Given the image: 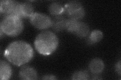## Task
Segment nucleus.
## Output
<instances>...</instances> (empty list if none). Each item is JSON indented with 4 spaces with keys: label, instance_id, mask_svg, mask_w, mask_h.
<instances>
[{
    "label": "nucleus",
    "instance_id": "f257e3e1",
    "mask_svg": "<svg viewBox=\"0 0 121 80\" xmlns=\"http://www.w3.org/2000/svg\"><path fill=\"white\" fill-rule=\"evenodd\" d=\"M4 55L11 63L21 66L31 60L34 52L29 44L23 41H15L8 46Z\"/></svg>",
    "mask_w": 121,
    "mask_h": 80
},
{
    "label": "nucleus",
    "instance_id": "f03ea898",
    "mask_svg": "<svg viewBox=\"0 0 121 80\" xmlns=\"http://www.w3.org/2000/svg\"><path fill=\"white\" fill-rule=\"evenodd\" d=\"M59 39L56 34L51 31H43L38 35L35 41V47L40 54L48 56L57 49Z\"/></svg>",
    "mask_w": 121,
    "mask_h": 80
},
{
    "label": "nucleus",
    "instance_id": "7ed1b4c3",
    "mask_svg": "<svg viewBox=\"0 0 121 80\" xmlns=\"http://www.w3.org/2000/svg\"><path fill=\"white\" fill-rule=\"evenodd\" d=\"M0 29L4 34L10 37H15L22 32L23 24L21 18L17 16H5L1 21Z\"/></svg>",
    "mask_w": 121,
    "mask_h": 80
},
{
    "label": "nucleus",
    "instance_id": "20e7f679",
    "mask_svg": "<svg viewBox=\"0 0 121 80\" xmlns=\"http://www.w3.org/2000/svg\"><path fill=\"white\" fill-rule=\"evenodd\" d=\"M65 12L70 19L79 20L85 16V10L78 1H73L68 2L64 6Z\"/></svg>",
    "mask_w": 121,
    "mask_h": 80
},
{
    "label": "nucleus",
    "instance_id": "39448f33",
    "mask_svg": "<svg viewBox=\"0 0 121 80\" xmlns=\"http://www.w3.org/2000/svg\"><path fill=\"white\" fill-rule=\"evenodd\" d=\"M31 25L39 30H45L51 27L52 19L43 13H35L30 18Z\"/></svg>",
    "mask_w": 121,
    "mask_h": 80
},
{
    "label": "nucleus",
    "instance_id": "423d86ee",
    "mask_svg": "<svg viewBox=\"0 0 121 80\" xmlns=\"http://www.w3.org/2000/svg\"><path fill=\"white\" fill-rule=\"evenodd\" d=\"M19 4L20 3L12 0H2L0 4V12L5 16L15 15L18 16Z\"/></svg>",
    "mask_w": 121,
    "mask_h": 80
},
{
    "label": "nucleus",
    "instance_id": "0eeeda50",
    "mask_svg": "<svg viewBox=\"0 0 121 80\" xmlns=\"http://www.w3.org/2000/svg\"><path fill=\"white\" fill-rule=\"evenodd\" d=\"M19 76L21 79L25 80H36L38 77L36 71L33 68L28 66H25L21 68Z\"/></svg>",
    "mask_w": 121,
    "mask_h": 80
},
{
    "label": "nucleus",
    "instance_id": "6e6552de",
    "mask_svg": "<svg viewBox=\"0 0 121 80\" xmlns=\"http://www.w3.org/2000/svg\"><path fill=\"white\" fill-rule=\"evenodd\" d=\"M34 13V8L29 3H20L18 8V16L22 18H30Z\"/></svg>",
    "mask_w": 121,
    "mask_h": 80
},
{
    "label": "nucleus",
    "instance_id": "1a4fd4ad",
    "mask_svg": "<svg viewBox=\"0 0 121 80\" xmlns=\"http://www.w3.org/2000/svg\"><path fill=\"white\" fill-rule=\"evenodd\" d=\"M67 19L65 17L59 15L55 16L53 19H52L51 27L55 31L60 32L66 29V25Z\"/></svg>",
    "mask_w": 121,
    "mask_h": 80
},
{
    "label": "nucleus",
    "instance_id": "9d476101",
    "mask_svg": "<svg viewBox=\"0 0 121 80\" xmlns=\"http://www.w3.org/2000/svg\"><path fill=\"white\" fill-rule=\"evenodd\" d=\"M89 68L90 72L94 75H99L103 72L104 64L103 60L99 58H94L91 61Z\"/></svg>",
    "mask_w": 121,
    "mask_h": 80
},
{
    "label": "nucleus",
    "instance_id": "9b49d317",
    "mask_svg": "<svg viewBox=\"0 0 121 80\" xmlns=\"http://www.w3.org/2000/svg\"><path fill=\"white\" fill-rule=\"evenodd\" d=\"M12 75V69L9 64L4 61L0 62V79L1 80L10 79Z\"/></svg>",
    "mask_w": 121,
    "mask_h": 80
},
{
    "label": "nucleus",
    "instance_id": "f8f14e48",
    "mask_svg": "<svg viewBox=\"0 0 121 80\" xmlns=\"http://www.w3.org/2000/svg\"><path fill=\"white\" fill-rule=\"evenodd\" d=\"M89 27L87 24L80 21L74 34L80 38H85L89 35Z\"/></svg>",
    "mask_w": 121,
    "mask_h": 80
},
{
    "label": "nucleus",
    "instance_id": "ddd939ff",
    "mask_svg": "<svg viewBox=\"0 0 121 80\" xmlns=\"http://www.w3.org/2000/svg\"><path fill=\"white\" fill-rule=\"evenodd\" d=\"M48 11L51 15L54 16H56L61 15L65 12V9L64 7H63L60 4L54 2L49 6Z\"/></svg>",
    "mask_w": 121,
    "mask_h": 80
},
{
    "label": "nucleus",
    "instance_id": "4468645a",
    "mask_svg": "<svg viewBox=\"0 0 121 80\" xmlns=\"http://www.w3.org/2000/svg\"><path fill=\"white\" fill-rule=\"evenodd\" d=\"M103 38V33L99 30H95L90 33L88 41L91 44H94L100 42Z\"/></svg>",
    "mask_w": 121,
    "mask_h": 80
},
{
    "label": "nucleus",
    "instance_id": "2eb2a0df",
    "mask_svg": "<svg viewBox=\"0 0 121 80\" xmlns=\"http://www.w3.org/2000/svg\"><path fill=\"white\" fill-rule=\"evenodd\" d=\"M79 22L80 21L78 20L70 18L68 19L66 25V29L69 32L74 34Z\"/></svg>",
    "mask_w": 121,
    "mask_h": 80
},
{
    "label": "nucleus",
    "instance_id": "dca6fc26",
    "mask_svg": "<svg viewBox=\"0 0 121 80\" xmlns=\"http://www.w3.org/2000/svg\"><path fill=\"white\" fill-rule=\"evenodd\" d=\"M89 78V75L87 71L81 70L75 72L72 76V79L77 80H88Z\"/></svg>",
    "mask_w": 121,
    "mask_h": 80
},
{
    "label": "nucleus",
    "instance_id": "f3484780",
    "mask_svg": "<svg viewBox=\"0 0 121 80\" xmlns=\"http://www.w3.org/2000/svg\"><path fill=\"white\" fill-rule=\"evenodd\" d=\"M43 80H56V76L53 75H51V74H48V75H45L43 76Z\"/></svg>",
    "mask_w": 121,
    "mask_h": 80
},
{
    "label": "nucleus",
    "instance_id": "a211bd4d",
    "mask_svg": "<svg viewBox=\"0 0 121 80\" xmlns=\"http://www.w3.org/2000/svg\"><path fill=\"white\" fill-rule=\"evenodd\" d=\"M121 61L120 60L117 63V64L116 65V66H115V69H116V71L117 72V73H118L120 76L121 75Z\"/></svg>",
    "mask_w": 121,
    "mask_h": 80
}]
</instances>
